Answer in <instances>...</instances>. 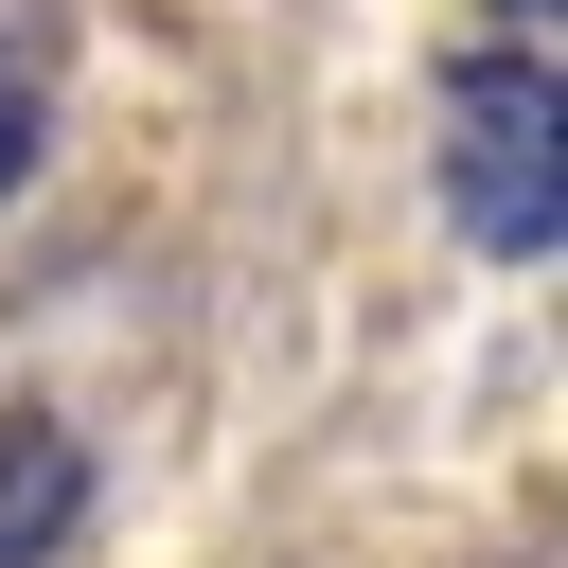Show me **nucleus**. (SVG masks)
<instances>
[{"mask_svg": "<svg viewBox=\"0 0 568 568\" xmlns=\"http://www.w3.org/2000/svg\"><path fill=\"white\" fill-rule=\"evenodd\" d=\"M444 213L497 266H550L568 248V71H550V36L462 53V89H444Z\"/></svg>", "mask_w": 568, "mask_h": 568, "instance_id": "obj_1", "label": "nucleus"}, {"mask_svg": "<svg viewBox=\"0 0 568 568\" xmlns=\"http://www.w3.org/2000/svg\"><path fill=\"white\" fill-rule=\"evenodd\" d=\"M89 532V444L53 408H0V568H53Z\"/></svg>", "mask_w": 568, "mask_h": 568, "instance_id": "obj_2", "label": "nucleus"}, {"mask_svg": "<svg viewBox=\"0 0 568 568\" xmlns=\"http://www.w3.org/2000/svg\"><path fill=\"white\" fill-rule=\"evenodd\" d=\"M36 142H53V53H36V36H0V195L36 178Z\"/></svg>", "mask_w": 568, "mask_h": 568, "instance_id": "obj_3", "label": "nucleus"}, {"mask_svg": "<svg viewBox=\"0 0 568 568\" xmlns=\"http://www.w3.org/2000/svg\"><path fill=\"white\" fill-rule=\"evenodd\" d=\"M497 18H515V36H550V0H497Z\"/></svg>", "mask_w": 568, "mask_h": 568, "instance_id": "obj_4", "label": "nucleus"}]
</instances>
